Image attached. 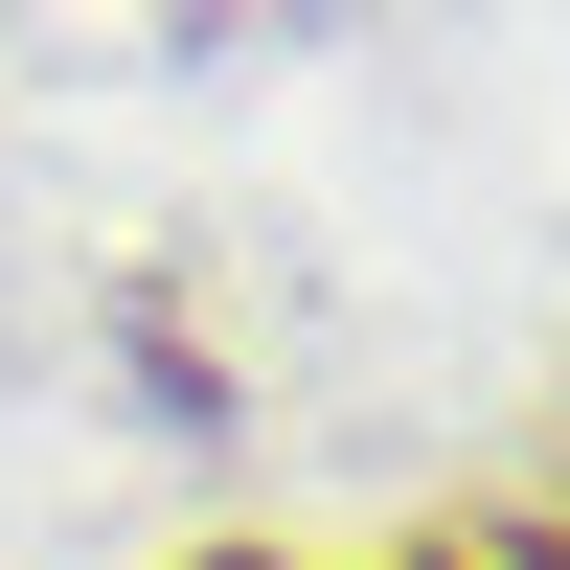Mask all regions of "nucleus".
<instances>
[{"label":"nucleus","mask_w":570,"mask_h":570,"mask_svg":"<svg viewBox=\"0 0 570 570\" xmlns=\"http://www.w3.org/2000/svg\"><path fill=\"white\" fill-rule=\"evenodd\" d=\"M206 570H297V548H206Z\"/></svg>","instance_id":"obj_1"},{"label":"nucleus","mask_w":570,"mask_h":570,"mask_svg":"<svg viewBox=\"0 0 570 570\" xmlns=\"http://www.w3.org/2000/svg\"><path fill=\"white\" fill-rule=\"evenodd\" d=\"M411 570H480V548H411Z\"/></svg>","instance_id":"obj_2"}]
</instances>
